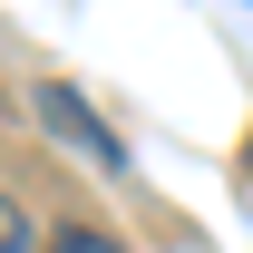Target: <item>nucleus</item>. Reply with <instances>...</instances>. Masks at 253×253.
I'll return each instance as SVG.
<instances>
[{
	"instance_id": "obj_2",
	"label": "nucleus",
	"mask_w": 253,
	"mask_h": 253,
	"mask_svg": "<svg viewBox=\"0 0 253 253\" xmlns=\"http://www.w3.org/2000/svg\"><path fill=\"white\" fill-rule=\"evenodd\" d=\"M49 253H126V244H117V234H97V224H59V244H49Z\"/></svg>"
},
{
	"instance_id": "obj_3",
	"label": "nucleus",
	"mask_w": 253,
	"mask_h": 253,
	"mask_svg": "<svg viewBox=\"0 0 253 253\" xmlns=\"http://www.w3.org/2000/svg\"><path fill=\"white\" fill-rule=\"evenodd\" d=\"M0 253H30V214H20L10 195H0Z\"/></svg>"
},
{
	"instance_id": "obj_1",
	"label": "nucleus",
	"mask_w": 253,
	"mask_h": 253,
	"mask_svg": "<svg viewBox=\"0 0 253 253\" xmlns=\"http://www.w3.org/2000/svg\"><path fill=\"white\" fill-rule=\"evenodd\" d=\"M39 117L59 126V136H68V146H78L88 166H97V175H126V146H117V136H107L97 117H88V97H78V88H39Z\"/></svg>"
}]
</instances>
